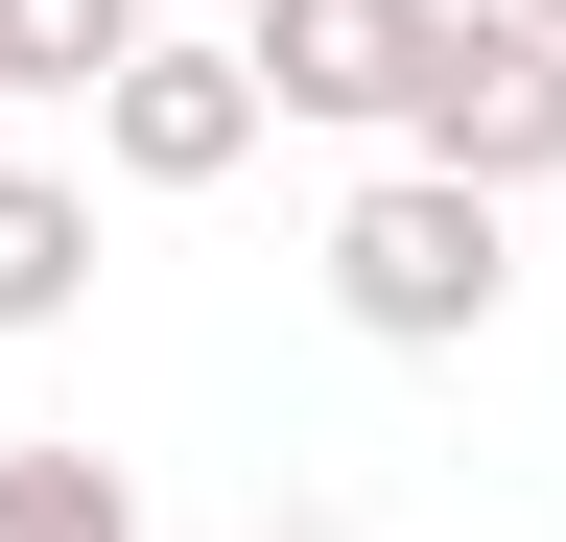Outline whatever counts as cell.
Here are the masks:
<instances>
[{
    "label": "cell",
    "instance_id": "obj_1",
    "mask_svg": "<svg viewBox=\"0 0 566 542\" xmlns=\"http://www.w3.org/2000/svg\"><path fill=\"white\" fill-rule=\"evenodd\" d=\"M331 307L378 330V354H472L495 307H520V236H495V189H449V166H378L331 213Z\"/></svg>",
    "mask_w": 566,
    "mask_h": 542
},
{
    "label": "cell",
    "instance_id": "obj_2",
    "mask_svg": "<svg viewBox=\"0 0 566 542\" xmlns=\"http://www.w3.org/2000/svg\"><path fill=\"white\" fill-rule=\"evenodd\" d=\"M401 166H449V189H520L566 166V24H520V0H449L424 24V95H401Z\"/></svg>",
    "mask_w": 566,
    "mask_h": 542
},
{
    "label": "cell",
    "instance_id": "obj_3",
    "mask_svg": "<svg viewBox=\"0 0 566 542\" xmlns=\"http://www.w3.org/2000/svg\"><path fill=\"white\" fill-rule=\"evenodd\" d=\"M95 166H118V189H237V166H260V72H237V24H142V72L95 95Z\"/></svg>",
    "mask_w": 566,
    "mask_h": 542
},
{
    "label": "cell",
    "instance_id": "obj_4",
    "mask_svg": "<svg viewBox=\"0 0 566 542\" xmlns=\"http://www.w3.org/2000/svg\"><path fill=\"white\" fill-rule=\"evenodd\" d=\"M424 24H449V0H260V24H237V72H260V118H378V142H401Z\"/></svg>",
    "mask_w": 566,
    "mask_h": 542
},
{
    "label": "cell",
    "instance_id": "obj_5",
    "mask_svg": "<svg viewBox=\"0 0 566 542\" xmlns=\"http://www.w3.org/2000/svg\"><path fill=\"white\" fill-rule=\"evenodd\" d=\"M142 24H166V0H0V95H71V118H95L142 72Z\"/></svg>",
    "mask_w": 566,
    "mask_h": 542
},
{
    "label": "cell",
    "instance_id": "obj_6",
    "mask_svg": "<svg viewBox=\"0 0 566 542\" xmlns=\"http://www.w3.org/2000/svg\"><path fill=\"white\" fill-rule=\"evenodd\" d=\"M71 307H95V189L0 166V330H71Z\"/></svg>",
    "mask_w": 566,
    "mask_h": 542
},
{
    "label": "cell",
    "instance_id": "obj_7",
    "mask_svg": "<svg viewBox=\"0 0 566 542\" xmlns=\"http://www.w3.org/2000/svg\"><path fill=\"white\" fill-rule=\"evenodd\" d=\"M0 542H142L118 448H0Z\"/></svg>",
    "mask_w": 566,
    "mask_h": 542
},
{
    "label": "cell",
    "instance_id": "obj_8",
    "mask_svg": "<svg viewBox=\"0 0 566 542\" xmlns=\"http://www.w3.org/2000/svg\"><path fill=\"white\" fill-rule=\"evenodd\" d=\"M212 24H260V0H212Z\"/></svg>",
    "mask_w": 566,
    "mask_h": 542
},
{
    "label": "cell",
    "instance_id": "obj_9",
    "mask_svg": "<svg viewBox=\"0 0 566 542\" xmlns=\"http://www.w3.org/2000/svg\"><path fill=\"white\" fill-rule=\"evenodd\" d=\"M520 24H566V0H520Z\"/></svg>",
    "mask_w": 566,
    "mask_h": 542
},
{
    "label": "cell",
    "instance_id": "obj_10",
    "mask_svg": "<svg viewBox=\"0 0 566 542\" xmlns=\"http://www.w3.org/2000/svg\"><path fill=\"white\" fill-rule=\"evenodd\" d=\"M307 542H354V519H307Z\"/></svg>",
    "mask_w": 566,
    "mask_h": 542
}]
</instances>
